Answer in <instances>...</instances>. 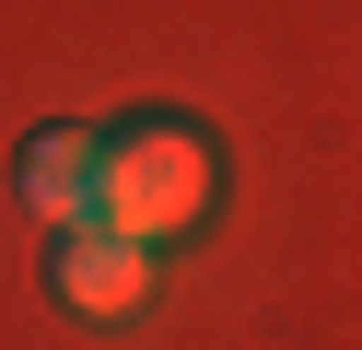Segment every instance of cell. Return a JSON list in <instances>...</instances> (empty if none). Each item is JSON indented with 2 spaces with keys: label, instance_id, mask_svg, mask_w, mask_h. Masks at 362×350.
Masks as SVG:
<instances>
[{
  "label": "cell",
  "instance_id": "6da1fadb",
  "mask_svg": "<svg viewBox=\"0 0 362 350\" xmlns=\"http://www.w3.org/2000/svg\"><path fill=\"white\" fill-rule=\"evenodd\" d=\"M94 140H105V175H94V222H105V233L164 245V233H187L199 210H211L222 152H211V129H199V117L141 105V117H117V129H94Z\"/></svg>",
  "mask_w": 362,
  "mask_h": 350
},
{
  "label": "cell",
  "instance_id": "7a4b0ae2",
  "mask_svg": "<svg viewBox=\"0 0 362 350\" xmlns=\"http://www.w3.org/2000/svg\"><path fill=\"white\" fill-rule=\"evenodd\" d=\"M47 292L71 303V315H141L152 303V245H129V233H105V222H71L47 245Z\"/></svg>",
  "mask_w": 362,
  "mask_h": 350
},
{
  "label": "cell",
  "instance_id": "3957f363",
  "mask_svg": "<svg viewBox=\"0 0 362 350\" xmlns=\"http://www.w3.org/2000/svg\"><path fill=\"white\" fill-rule=\"evenodd\" d=\"M94 175H105V140L82 129V117H59V129H35V140H24V163H12V187H24V210H35L47 233L94 222Z\"/></svg>",
  "mask_w": 362,
  "mask_h": 350
}]
</instances>
